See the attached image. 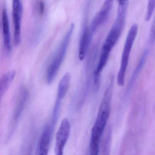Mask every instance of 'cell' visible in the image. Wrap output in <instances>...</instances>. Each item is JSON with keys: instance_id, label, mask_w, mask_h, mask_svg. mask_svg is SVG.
<instances>
[{"instance_id": "obj_1", "label": "cell", "mask_w": 155, "mask_h": 155, "mask_svg": "<svg viewBox=\"0 0 155 155\" xmlns=\"http://www.w3.org/2000/svg\"><path fill=\"white\" fill-rule=\"evenodd\" d=\"M113 86V82H111L104 93L95 122L92 128L89 146L91 155H97L99 153L101 139L110 117Z\"/></svg>"}, {"instance_id": "obj_2", "label": "cell", "mask_w": 155, "mask_h": 155, "mask_svg": "<svg viewBox=\"0 0 155 155\" xmlns=\"http://www.w3.org/2000/svg\"><path fill=\"white\" fill-rule=\"evenodd\" d=\"M74 28V24H72L54 56L51 63L47 67L46 79L48 84L51 83L53 82L59 72L66 56Z\"/></svg>"}, {"instance_id": "obj_3", "label": "cell", "mask_w": 155, "mask_h": 155, "mask_svg": "<svg viewBox=\"0 0 155 155\" xmlns=\"http://www.w3.org/2000/svg\"><path fill=\"white\" fill-rule=\"evenodd\" d=\"M137 32L138 26L137 24H134L129 29L127 36L122 53L120 68L117 75V84L120 86H123L124 85L125 78L129 62L130 53L137 35Z\"/></svg>"}, {"instance_id": "obj_4", "label": "cell", "mask_w": 155, "mask_h": 155, "mask_svg": "<svg viewBox=\"0 0 155 155\" xmlns=\"http://www.w3.org/2000/svg\"><path fill=\"white\" fill-rule=\"evenodd\" d=\"M117 15L108 34L118 40L124 30L126 19L129 0H118Z\"/></svg>"}, {"instance_id": "obj_5", "label": "cell", "mask_w": 155, "mask_h": 155, "mask_svg": "<svg viewBox=\"0 0 155 155\" xmlns=\"http://www.w3.org/2000/svg\"><path fill=\"white\" fill-rule=\"evenodd\" d=\"M71 124L66 118L63 119L56 135L54 152L56 155H62L71 133Z\"/></svg>"}, {"instance_id": "obj_6", "label": "cell", "mask_w": 155, "mask_h": 155, "mask_svg": "<svg viewBox=\"0 0 155 155\" xmlns=\"http://www.w3.org/2000/svg\"><path fill=\"white\" fill-rule=\"evenodd\" d=\"M114 0H105L99 12L95 15L90 25V36L92 38L95 32L109 17Z\"/></svg>"}, {"instance_id": "obj_7", "label": "cell", "mask_w": 155, "mask_h": 155, "mask_svg": "<svg viewBox=\"0 0 155 155\" xmlns=\"http://www.w3.org/2000/svg\"><path fill=\"white\" fill-rule=\"evenodd\" d=\"M54 128L50 123L45 126L41 134L37 144L36 154H48Z\"/></svg>"}, {"instance_id": "obj_8", "label": "cell", "mask_w": 155, "mask_h": 155, "mask_svg": "<svg viewBox=\"0 0 155 155\" xmlns=\"http://www.w3.org/2000/svg\"><path fill=\"white\" fill-rule=\"evenodd\" d=\"M22 5L20 0H13L12 16L14 24V39L15 45H18L21 42V20Z\"/></svg>"}, {"instance_id": "obj_9", "label": "cell", "mask_w": 155, "mask_h": 155, "mask_svg": "<svg viewBox=\"0 0 155 155\" xmlns=\"http://www.w3.org/2000/svg\"><path fill=\"white\" fill-rule=\"evenodd\" d=\"M3 34L4 46L5 51L10 52L12 50L10 36L9 20L6 9H4L2 12Z\"/></svg>"}, {"instance_id": "obj_10", "label": "cell", "mask_w": 155, "mask_h": 155, "mask_svg": "<svg viewBox=\"0 0 155 155\" xmlns=\"http://www.w3.org/2000/svg\"><path fill=\"white\" fill-rule=\"evenodd\" d=\"M91 39L90 30L88 27H86L82 32L79 42L78 58L80 61L84 58Z\"/></svg>"}, {"instance_id": "obj_11", "label": "cell", "mask_w": 155, "mask_h": 155, "mask_svg": "<svg viewBox=\"0 0 155 155\" xmlns=\"http://www.w3.org/2000/svg\"><path fill=\"white\" fill-rule=\"evenodd\" d=\"M15 76V71H11L0 77V103L3 96L12 83Z\"/></svg>"}, {"instance_id": "obj_12", "label": "cell", "mask_w": 155, "mask_h": 155, "mask_svg": "<svg viewBox=\"0 0 155 155\" xmlns=\"http://www.w3.org/2000/svg\"><path fill=\"white\" fill-rule=\"evenodd\" d=\"M71 81V74L70 73H66L59 82L56 100L62 101L64 98L70 87Z\"/></svg>"}, {"instance_id": "obj_13", "label": "cell", "mask_w": 155, "mask_h": 155, "mask_svg": "<svg viewBox=\"0 0 155 155\" xmlns=\"http://www.w3.org/2000/svg\"><path fill=\"white\" fill-rule=\"evenodd\" d=\"M147 54H148V51L146 50L143 54V55H142V57L140 58L139 62H138L137 67H136L133 73V74L132 75V77H131L130 83H129V89H130V88L133 86L134 83L137 78V76L139 74L143 67L144 65L146 60Z\"/></svg>"}, {"instance_id": "obj_14", "label": "cell", "mask_w": 155, "mask_h": 155, "mask_svg": "<svg viewBox=\"0 0 155 155\" xmlns=\"http://www.w3.org/2000/svg\"><path fill=\"white\" fill-rule=\"evenodd\" d=\"M28 97V93L26 90H23L21 93L19 101L17 103V106L15 108L14 113V120H17L21 116V113L22 112L23 109L25 105L27 100Z\"/></svg>"}, {"instance_id": "obj_15", "label": "cell", "mask_w": 155, "mask_h": 155, "mask_svg": "<svg viewBox=\"0 0 155 155\" xmlns=\"http://www.w3.org/2000/svg\"><path fill=\"white\" fill-rule=\"evenodd\" d=\"M155 10V0H148L145 15L146 21H150Z\"/></svg>"}, {"instance_id": "obj_16", "label": "cell", "mask_w": 155, "mask_h": 155, "mask_svg": "<svg viewBox=\"0 0 155 155\" xmlns=\"http://www.w3.org/2000/svg\"><path fill=\"white\" fill-rule=\"evenodd\" d=\"M149 40L151 43H153L155 42V16L150 30Z\"/></svg>"}, {"instance_id": "obj_17", "label": "cell", "mask_w": 155, "mask_h": 155, "mask_svg": "<svg viewBox=\"0 0 155 155\" xmlns=\"http://www.w3.org/2000/svg\"><path fill=\"white\" fill-rule=\"evenodd\" d=\"M45 10L44 3L42 1H40L39 2V12L40 14L42 15L43 14Z\"/></svg>"}]
</instances>
